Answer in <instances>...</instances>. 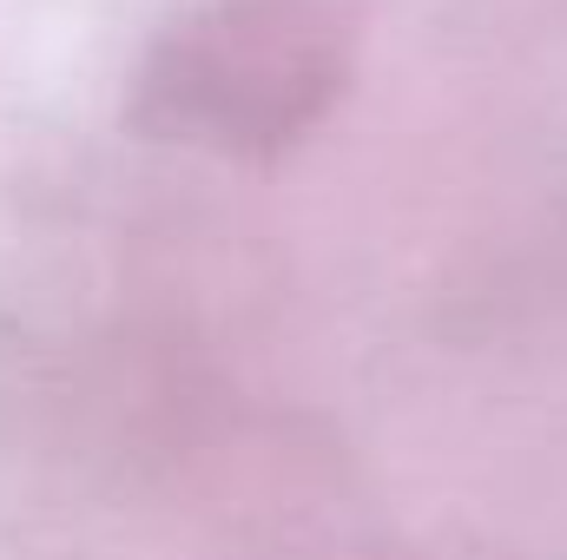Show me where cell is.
<instances>
[{
  "label": "cell",
  "mask_w": 567,
  "mask_h": 560,
  "mask_svg": "<svg viewBox=\"0 0 567 560\" xmlns=\"http://www.w3.org/2000/svg\"><path fill=\"white\" fill-rule=\"evenodd\" d=\"M350 560H429V554H350Z\"/></svg>",
  "instance_id": "obj_2"
},
{
  "label": "cell",
  "mask_w": 567,
  "mask_h": 560,
  "mask_svg": "<svg viewBox=\"0 0 567 560\" xmlns=\"http://www.w3.org/2000/svg\"><path fill=\"white\" fill-rule=\"evenodd\" d=\"M363 0H192L126 73V126L152 145L278 165L363 73Z\"/></svg>",
  "instance_id": "obj_1"
}]
</instances>
